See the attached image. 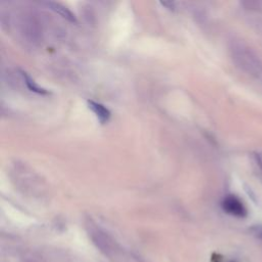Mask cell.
<instances>
[{"label": "cell", "mask_w": 262, "mask_h": 262, "mask_svg": "<svg viewBox=\"0 0 262 262\" xmlns=\"http://www.w3.org/2000/svg\"><path fill=\"white\" fill-rule=\"evenodd\" d=\"M232 58L240 68L257 79H262V64L248 48L236 44L232 48Z\"/></svg>", "instance_id": "obj_1"}, {"label": "cell", "mask_w": 262, "mask_h": 262, "mask_svg": "<svg viewBox=\"0 0 262 262\" xmlns=\"http://www.w3.org/2000/svg\"><path fill=\"white\" fill-rule=\"evenodd\" d=\"M222 208L228 214L234 217L245 218L248 215L247 208L236 196H228L222 202Z\"/></svg>", "instance_id": "obj_2"}, {"label": "cell", "mask_w": 262, "mask_h": 262, "mask_svg": "<svg viewBox=\"0 0 262 262\" xmlns=\"http://www.w3.org/2000/svg\"><path fill=\"white\" fill-rule=\"evenodd\" d=\"M88 104H90V108L94 112V114L98 116L102 124H104L106 122L108 121V119H110L111 113L104 106H102V104L96 102L94 100H90Z\"/></svg>", "instance_id": "obj_3"}, {"label": "cell", "mask_w": 262, "mask_h": 262, "mask_svg": "<svg viewBox=\"0 0 262 262\" xmlns=\"http://www.w3.org/2000/svg\"><path fill=\"white\" fill-rule=\"evenodd\" d=\"M48 6L52 10H54L56 14H58L60 16H62V18H67V20H71V22H76L75 16H74L67 8H64V6H62V4H56V2H48Z\"/></svg>", "instance_id": "obj_4"}, {"label": "cell", "mask_w": 262, "mask_h": 262, "mask_svg": "<svg viewBox=\"0 0 262 262\" xmlns=\"http://www.w3.org/2000/svg\"><path fill=\"white\" fill-rule=\"evenodd\" d=\"M20 74H22V76H23L24 81H25L27 87H28V88H29L31 92H36V94H48L46 90H43V88H41L40 86H38V85L35 83V81H34L26 72H20Z\"/></svg>", "instance_id": "obj_5"}, {"label": "cell", "mask_w": 262, "mask_h": 262, "mask_svg": "<svg viewBox=\"0 0 262 262\" xmlns=\"http://www.w3.org/2000/svg\"><path fill=\"white\" fill-rule=\"evenodd\" d=\"M250 232H251V234L255 236V238H259V240H261V241H262V226H252L251 228H250Z\"/></svg>", "instance_id": "obj_6"}, {"label": "cell", "mask_w": 262, "mask_h": 262, "mask_svg": "<svg viewBox=\"0 0 262 262\" xmlns=\"http://www.w3.org/2000/svg\"></svg>", "instance_id": "obj_7"}]
</instances>
